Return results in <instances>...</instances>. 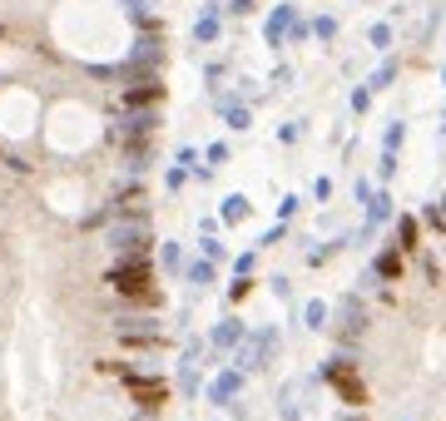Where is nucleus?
I'll return each instance as SVG.
<instances>
[{
  "label": "nucleus",
  "instance_id": "1",
  "mask_svg": "<svg viewBox=\"0 0 446 421\" xmlns=\"http://www.w3.org/2000/svg\"><path fill=\"white\" fill-rule=\"evenodd\" d=\"M104 283L115 288L120 297H129V302H149V307H159V288H154V268H149V253L120 258L115 268L104 273Z\"/></svg>",
  "mask_w": 446,
  "mask_h": 421
},
{
  "label": "nucleus",
  "instance_id": "2",
  "mask_svg": "<svg viewBox=\"0 0 446 421\" xmlns=\"http://www.w3.org/2000/svg\"><path fill=\"white\" fill-rule=\"evenodd\" d=\"M322 377H327V387L338 392V397H343L352 411H367V401H372V387L362 382V372H357V362H352V357H343V352H338V357H332V362L322 367Z\"/></svg>",
  "mask_w": 446,
  "mask_h": 421
},
{
  "label": "nucleus",
  "instance_id": "3",
  "mask_svg": "<svg viewBox=\"0 0 446 421\" xmlns=\"http://www.w3.org/2000/svg\"><path fill=\"white\" fill-rule=\"evenodd\" d=\"M372 327V312H367V302H362V293H347L343 302H338V347H357V337Z\"/></svg>",
  "mask_w": 446,
  "mask_h": 421
},
{
  "label": "nucleus",
  "instance_id": "4",
  "mask_svg": "<svg viewBox=\"0 0 446 421\" xmlns=\"http://www.w3.org/2000/svg\"><path fill=\"white\" fill-rule=\"evenodd\" d=\"M109 243H115L124 258H134V253H149V243H154V233H149V219L115 223V228H109Z\"/></svg>",
  "mask_w": 446,
  "mask_h": 421
},
{
  "label": "nucleus",
  "instance_id": "5",
  "mask_svg": "<svg viewBox=\"0 0 446 421\" xmlns=\"http://www.w3.org/2000/svg\"><path fill=\"white\" fill-rule=\"evenodd\" d=\"M273 347H278V327H263V332H253V337L238 347V367H243V372H253V367H263V362L273 357Z\"/></svg>",
  "mask_w": 446,
  "mask_h": 421
},
{
  "label": "nucleus",
  "instance_id": "6",
  "mask_svg": "<svg viewBox=\"0 0 446 421\" xmlns=\"http://www.w3.org/2000/svg\"><path fill=\"white\" fill-rule=\"evenodd\" d=\"M159 99H164V84H159V75H139V80L124 89V104H129V110H154Z\"/></svg>",
  "mask_w": 446,
  "mask_h": 421
},
{
  "label": "nucleus",
  "instance_id": "7",
  "mask_svg": "<svg viewBox=\"0 0 446 421\" xmlns=\"http://www.w3.org/2000/svg\"><path fill=\"white\" fill-rule=\"evenodd\" d=\"M129 392H134V401L149 406V411H159L164 401H169V387H164L159 377H134V372H129Z\"/></svg>",
  "mask_w": 446,
  "mask_h": 421
},
{
  "label": "nucleus",
  "instance_id": "8",
  "mask_svg": "<svg viewBox=\"0 0 446 421\" xmlns=\"http://www.w3.org/2000/svg\"><path fill=\"white\" fill-rule=\"evenodd\" d=\"M387 219H392V193H387V189L382 193H367V223L357 228V238H372Z\"/></svg>",
  "mask_w": 446,
  "mask_h": 421
},
{
  "label": "nucleus",
  "instance_id": "9",
  "mask_svg": "<svg viewBox=\"0 0 446 421\" xmlns=\"http://www.w3.org/2000/svg\"><path fill=\"white\" fill-rule=\"evenodd\" d=\"M402 248L392 243V248H382L377 258H372V278H382V283H402Z\"/></svg>",
  "mask_w": 446,
  "mask_h": 421
},
{
  "label": "nucleus",
  "instance_id": "10",
  "mask_svg": "<svg viewBox=\"0 0 446 421\" xmlns=\"http://www.w3.org/2000/svg\"><path fill=\"white\" fill-rule=\"evenodd\" d=\"M238 392H243V367H229V372H218L213 387H208V397H213L218 406H223V401H233Z\"/></svg>",
  "mask_w": 446,
  "mask_h": 421
},
{
  "label": "nucleus",
  "instance_id": "11",
  "mask_svg": "<svg viewBox=\"0 0 446 421\" xmlns=\"http://www.w3.org/2000/svg\"><path fill=\"white\" fill-rule=\"evenodd\" d=\"M293 25H298V10L293 6H278L268 15V45H283V35H293Z\"/></svg>",
  "mask_w": 446,
  "mask_h": 421
},
{
  "label": "nucleus",
  "instance_id": "12",
  "mask_svg": "<svg viewBox=\"0 0 446 421\" xmlns=\"http://www.w3.org/2000/svg\"><path fill=\"white\" fill-rule=\"evenodd\" d=\"M397 248H402L407 258H412V253H422V223H417L412 214H402V219H397Z\"/></svg>",
  "mask_w": 446,
  "mask_h": 421
},
{
  "label": "nucleus",
  "instance_id": "13",
  "mask_svg": "<svg viewBox=\"0 0 446 421\" xmlns=\"http://www.w3.org/2000/svg\"><path fill=\"white\" fill-rule=\"evenodd\" d=\"M397 75H402V60H387V65H382V70H377V75L367 80V89H372V94L392 89V80H397Z\"/></svg>",
  "mask_w": 446,
  "mask_h": 421
},
{
  "label": "nucleus",
  "instance_id": "14",
  "mask_svg": "<svg viewBox=\"0 0 446 421\" xmlns=\"http://www.w3.org/2000/svg\"><path fill=\"white\" fill-rule=\"evenodd\" d=\"M238 337H243V323H238V318H229V323L213 327V347H233Z\"/></svg>",
  "mask_w": 446,
  "mask_h": 421
},
{
  "label": "nucleus",
  "instance_id": "15",
  "mask_svg": "<svg viewBox=\"0 0 446 421\" xmlns=\"http://www.w3.org/2000/svg\"><path fill=\"white\" fill-rule=\"evenodd\" d=\"M248 219V198L233 193V198H223V223H243Z\"/></svg>",
  "mask_w": 446,
  "mask_h": 421
},
{
  "label": "nucleus",
  "instance_id": "16",
  "mask_svg": "<svg viewBox=\"0 0 446 421\" xmlns=\"http://www.w3.org/2000/svg\"><path fill=\"white\" fill-rule=\"evenodd\" d=\"M303 327H327V302H322V297H312V302L303 307Z\"/></svg>",
  "mask_w": 446,
  "mask_h": 421
},
{
  "label": "nucleus",
  "instance_id": "17",
  "mask_svg": "<svg viewBox=\"0 0 446 421\" xmlns=\"http://www.w3.org/2000/svg\"><path fill=\"white\" fill-rule=\"evenodd\" d=\"M402 134H407L402 119H392V124H387V134H382V149H392V154H397V149H402Z\"/></svg>",
  "mask_w": 446,
  "mask_h": 421
},
{
  "label": "nucleus",
  "instance_id": "18",
  "mask_svg": "<svg viewBox=\"0 0 446 421\" xmlns=\"http://www.w3.org/2000/svg\"><path fill=\"white\" fill-rule=\"evenodd\" d=\"M377 174H382V189H387V179L397 174V154H392V149H382V164H377Z\"/></svg>",
  "mask_w": 446,
  "mask_h": 421
},
{
  "label": "nucleus",
  "instance_id": "19",
  "mask_svg": "<svg viewBox=\"0 0 446 421\" xmlns=\"http://www.w3.org/2000/svg\"><path fill=\"white\" fill-rule=\"evenodd\" d=\"M377 50H392V25H372V35H367Z\"/></svg>",
  "mask_w": 446,
  "mask_h": 421
},
{
  "label": "nucleus",
  "instance_id": "20",
  "mask_svg": "<svg viewBox=\"0 0 446 421\" xmlns=\"http://www.w3.org/2000/svg\"><path fill=\"white\" fill-rule=\"evenodd\" d=\"M218 35V10H208L203 20H199V40H213Z\"/></svg>",
  "mask_w": 446,
  "mask_h": 421
},
{
  "label": "nucleus",
  "instance_id": "21",
  "mask_svg": "<svg viewBox=\"0 0 446 421\" xmlns=\"http://www.w3.org/2000/svg\"><path fill=\"white\" fill-rule=\"evenodd\" d=\"M312 30H317V40H338V20H332V15H322Z\"/></svg>",
  "mask_w": 446,
  "mask_h": 421
},
{
  "label": "nucleus",
  "instance_id": "22",
  "mask_svg": "<svg viewBox=\"0 0 446 421\" xmlns=\"http://www.w3.org/2000/svg\"><path fill=\"white\" fill-rule=\"evenodd\" d=\"M229 129H248V110L243 104H229Z\"/></svg>",
  "mask_w": 446,
  "mask_h": 421
},
{
  "label": "nucleus",
  "instance_id": "23",
  "mask_svg": "<svg viewBox=\"0 0 446 421\" xmlns=\"http://www.w3.org/2000/svg\"><path fill=\"white\" fill-rule=\"evenodd\" d=\"M189 278H194V283H199V288H203V283H208V278H213V263H194V268H189Z\"/></svg>",
  "mask_w": 446,
  "mask_h": 421
},
{
  "label": "nucleus",
  "instance_id": "24",
  "mask_svg": "<svg viewBox=\"0 0 446 421\" xmlns=\"http://www.w3.org/2000/svg\"><path fill=\"white\" fill-rule=\"evenodd\" d=\"M367 104H372V89H367V84H362V89H357V94H352V110H357V115H367Z\"/></svg>",
  "mask_w": 446,
  "mask_h": 421
},
{
  "label": "nucleus",
  "instance_id": "25",
  "mask_svg": "<svg viewBox=\"0 0 446 421\" xmlns=\"http://www.w3.org/2000/svg\"><path fill=\"white\" fill-rule=\"evenodd\" d=\"M248 293H253V278H238V283H233V293H229V297H233V302H243V297H248Z\"/></svg>",
  "mask_w": 446,
  "mask_h": 421
},
{
  "label": "nucleus",
  "instance_id": "26",
  "mask_svg": "<svg viewBox=\"0 0 446 421\" xmlns=\"http://www.w3.org/2000/svg\"><path fill=\"white\" fill-rule=\"evenodd\" d=\"M253 263H258V253H243V258H238V278H248V273H253Z\"/></svg>",
  "mask_w": 446,
  "mask_h": 421
},
{
  "label": "nucleus",
  "instance_id": "27",
  "mask_svg": "<svg viewBox=\"0 0 446 421\" xmlns=\"http://www.w3.org/2000/svg\"><path fill=\"white\" fill-rule=\"evenodd\" d=\"M338 421H367V411H347V416H338Z\"/></svg>",
  "mask_w": 446,
  "mask_h": 421
},
{
  "label": "nucleus",
  "instance_id": "28",
  "mask_svg": "<svg viewBox=\"0 0 446 421\" xmlns=\"http://www.w3.org/2000/svg\"><path fill=\"white\" fill-rule=\"evenodd\" d=\"M441 214H446V198H441Z\"/></svg>",
  "mask_w": 446,
  "mask_h": 421
},
{
  "label": "nucleus",
  "instance_id": "29",
  "mask_svg": "<svg viewBox=\"0 0 446 421\" xmlns=\"http://www.w3.org/2000/svg\"><path fill=\"white\" fill-rule=\"evenodd\" d=\"M441 80H446V70H441Z\"/></svg>",
  "mask_w": 446,
  "mask_h": 421
}]
</instances>
